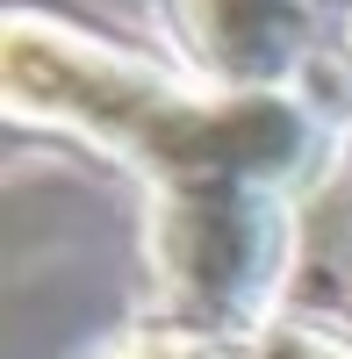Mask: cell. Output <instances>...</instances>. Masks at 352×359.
I'll list each match as a JSON object with an SVG mask.
<instances>
[{"mask_svg": "<svg viewBox=\"0 0 352 359\" xmlns=\"http://www.w3.org/2000/svg\"><path fill=\"white\" fill-rule=\"evenodd\" d=\"M338 57H345V65H352V22H345V43H338Z\"/></svg>", "mask_w": 352, "mask_h": 359, "instance_id": "5", "label": "cell"}, {"mask_svg": "<svg viewBox=\"0 0 352 359\" xmlns=\"http://www.w3.org/2000/svg\"><path fill=\"white\" fill-rule=\"evenodd\" d=\"M245 359H352V331H331V323L309 316H280L266 338H252Z\"/></svg>", "mask_w": 352, "mask_h": 359, "instance_id": "4", "label": "cell"}, {"mask_svg": "<svg viewBox=\"0 0 352 359\" xmlns=\"http://www.w3.org/2000/svg\"><path fill=\"white\" fill-rule=\"evenodd\" d=\"M86 359H245V345H223L209 331L151 316V323H137V331H123V338H101Z\"/></svg>", "mask_w": 352, "mask_h": 359, "instance_id": "3", "label": "cell"}, {"mask_svg": "<svg viewBox=\"0 0 352 359\" xmlns=\"http://www.w3.org/2000/svg\"><path fill=\"white\" fill-rule=\"evenodd\" d=\"M151 22L180 72L230 94H295L338 57L352 0H151Z\"/></svg>", "mask_w": 352, "mask_h": 359, "instance_id": "2", "label": "cell"}, {"mask_svg": "<svg viewBox=\"0 0 352 359\" xmlns=\"http://www.w3.org/2000/svg\"><path fill=\"white\" fill-rule=\"evenodd\" d=\"M0 108L22 130L72 137L130 165L144 180V208L223 187L316 194L352 137L316 86L230 94L50 8H8L0 22Z\"/></svg>", "mask_w": 352, "mask_h": 359, "instance_id": "1", "label": "cell"}]
</instances>
